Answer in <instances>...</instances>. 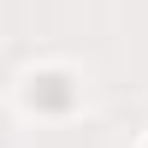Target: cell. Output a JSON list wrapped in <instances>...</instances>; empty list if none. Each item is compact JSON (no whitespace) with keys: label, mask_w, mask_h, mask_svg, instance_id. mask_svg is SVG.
Here are the masks:
<instances>
[{"label":"cell","mask_w":148,"mask_h":148,"mask_svg":"<svg viewBox=\"0 0 148 148\" xmlns=\"http://www.w3.org/2000/svg\"><path fill=\"white\" fill-rule=\"evenodd\" d=\"M24 101L36 113H71L77 107V83H71V71H36L24 83Z\"/></svg>","instance_id":"cell-1"}]
</instances>
